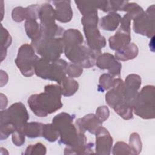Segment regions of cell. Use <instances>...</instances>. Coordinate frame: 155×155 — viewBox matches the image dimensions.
Returning <instances> with one entry per match:
<instances>
[{
	"mask_svg": "<svg viewBox=\"0 0 155 155\" xmlns=\"http://www.w3.org/2000/svg\"><path fill=\"white\" fill-rule=\"evenodd\" d=\"M39 59L33 46L24 44L19 47L15 62L23 76L30 77L35 73V64Z\"/></svg>",
	"mask_w": 155,
	"mask_h": 155,
	"instance_id": "obj_10",
	"label": "cell"
},
{
	"mask_svg": "<svg viewBox=\"0 0 155 155\" xmlns=\"http://www.w3.org/2000/svg\"><path fill=\"white\" fill-rule=\"evenodd\" d=\"M64 53L72 63L76 64L82 68H88L94 66L101 51L91 50L84 45L83 42H77L64 45Z\"/></svg>",
	"mask_w": 155,
	"mask_h": 155,
	"instance_id": "obj_4",
	"label": "cell"
},
{
	"mask_svg": "<svg viewBox=\"0 0 155 155\" xmlns=\"http://www.w3.org/2000/svg\"><path fill=\"white\" fill-rule=\"evenodd\" d=\"M38 19L40 21L41 35L53 38L63 35V28L55 22V10L50 4L44 3L39 7Z\"/></svg>",
	"mask_w": 155,
	"mask_h": 155,
	"instance_id": "obj_9",
	"label": "cell"
},
{
	"mask_svg": "<svg viewBox=\"0 0 155 155\" xmlns=\"http://www.w3.org/2000/svg\"><path fill=\"white\" fill-rule=\"evenodd\" d=\"M113 154H134L133 151L126 143L124 142H117L115 143L113 148Z\"/></svg>",
	"mask_w": 155,
	"mask_h": 155,
	"instance_id": "obj_28",
	"label": "cell"
},
{
	"mask_svg": "<svg viewBox=\"0 0 155 155\" xmlns=\"http://www.w3.org/2000/svg\"><path fill=\"white\" fill-rule=\"evenodd\" d=\"M107 104L114 110L124 102V82L120 78L114 79L111 89L105 94Z\"/></svg>",
	"mask_w": 155,
	"mask_h": 155,
	"instance_id": "obj_12",
	"label": "cell"
},
{
	"mask_svg": "<svg viewBox=\"0 0 155 155\" xmlns=\"http://www.w3.org/2000/svg\"><path fill=\"white\" fill-rule=\"evenodd\" d=\"M61 89L59 85L45 86L44 91L31 95L27 101L30 108L38 117H46L62 107Z\"/></svg>",
	"mask_w": 155,
	"mask_h": 155,
	"instance_id": "obj_2",
	"label": "cell"
},
{
	"mask_svg": "<svg viewBox=\"0 0 155 155\" xmlns=\"http://www.w3.org/2000/svg\"><path fill=\"white\" fill-rule=\"evenodd\" d=\"M95 63L100 69H107L109 73L113 77L120 76L122 64L113 54L109 53L101 54L97 58Z\"/></svg>",
	"mask_w": 155,
	"mask_h": 155,
	"instance_id": "obj_14",
	"label": "cell"
},
{
	"mask_svg": "<svg viewBox=\"0 0 155 155\" xmlns=\"http://www.w3.org/2000/svg\"><path fill=\"white\" fill-rule=\"evenodd\" d=\"M120 15L116 12H110L108 15L103 16L99 21L102 29L107 31H114L119 26L121 21Z\"/></svg>",
	"mask_w": 155,
	"mask_h": 155,
	"instance_id": "obj_20",
	"label": "cell"
},
{
	"mask_svg": "<svg viewBox=\"0 0 155 155\" xmlns=\"http://www.w3.org/2000/svg\"><path fill=\"white\" fill-rule=\"evenodd\" d=\"M74 125L79 132L84 133L88 131L90 133L95 134L97 130L102 127V122L95 114L90 113L77 119Z\"/></svg>",
	"mask_w": 155,
	"mask_h": 155,
	"instance_id": "obj_16",
	"label": "cell"
},
{
	"mask_svg": "<svg viewBox=\"0 0 155 155\" xmlns=\"http://www.w3.org/2000/svg\"><path fill=\"white\" fill-rule=\"evenodd\" d=\"M133 29L136 33L151 38L154 34V5L133 19Z\"/></svg>",
	"mask_w": 155,
	"mask_h": 155,
	"instance_id": "obj_11",
	"label": "cell"
},
{
	"mask_svg": "<svg viewBox=\"0 0 155 155\" xmlns=\"http://www.w3.org/2000/svg\"><path fill=\"white\" fill-rule=\"evenodd\" d=\"M43 125L41 123L36 122L27 123L23 128V131L25 136L30 138L42 136Z\"/></svg>",
	"mask_w": 155,
	"mask_h": 155,
	"instance_id": "obj_24",
	"label": "cell"
},
{
	"mask_svg": "<svg viewBox=\"0 0 155 155\" xmlns=\"http://www.w3.org/2000/svg\"><path fill=\"white\" fill-rule=\"evenodd\" d=\"M83 72V68L80 65L74 64L70 63L68 64L67 68V74L70 78H78Z\"/></svg>",
	"mask_w": 155,
	"mask_h": 155,
	"instance_id": "obj_33",
	"label": "cell"
},
{
	"mask_svg": "<svg viewBox=\"0 0 155 155\" xmlns=\"http://www.w3.org/2000/svg\"><path fill=\"white\" fill-rule=\"evenodd\" d=\"M114 79V77L110 73H105L102 74L99 78L98 90L99 91H104L110 89L113 86Z\"/></svg>",
	"mask_w": 155,
	"mask_h": 155,
	"instance_id": "obj_27",
	"label": "cell"
},
{
	"mask_svg": "<svg viewBox=\"0 0 155 155\" xmlns=\"http://www.w3.org/2000/svg\"><path fill=\"white\" fill-rule=\"evenodd\" d=\"M55 6L56 19L61 22H70L73 17V11L70 5V1H54Z\"/></svg>",
	"mask_w": 155,
	"mask_h": 155,
	"instance_id": "obj_17",
	"label": "cell"
},
{
	"mask_svg": "<svg viewBox=\"0 0 155 155\" xmlns=\"http://www.w3.org/2000/svg\"><path fill=\"white\" fill-rule=\"evenodd\" d=\"M1 61H2L6 57L7 48L11 45L12 37L2 24H1Z\"/></svg>",
	"mask_w": 155,
	"mask_h": 155,
	"instance_id": "obj_25",
	"label": "cell"
},
{
	"mask_svg": "<svg viewBox=\"0 0 155 155\" xmlns=\"http://www.w3.org/2000/svg\"><path fill=\"white\" fill-rule=\"evenodd\" d=\"M46 147L41 143H37L35 145H30L27 147L24 153L25 154H46Z\"/></svg>",
	"mask_w": 155,
	"mask_h": 155,
	"instance_id": "obj_32",
	"label": "cell"
},
{
	"mask_svg": "<svg viewBox=\"0 0 155 155\" xmlns=\"http://www.w3.org/2000/svg\"><path fill=\"white\" fill-rule=\"evenodd\" d=\"M25 134L23 130H15L12 136V140L13 144L17 147L22 146L25 143Z\"/></svg>",
	"mask_w": 155,
	"mask_h": 155,
	"instance_id": "obj_34",
	"label": "cell"
},
{
	"mask_svg": "<svg viewBox=\"0 0 155 155\" xmlns=\"http://www.w3.org/2000/svg\"><path fill=\"white\" fill-rule=\"evenodd\" d=\"M73 117L63 112L56 115L52 124L58 131L61 142L66 145L65 154H85L93 153V143L87 142L84 133L79 132L75 125L73 124Z\"/></svg>",
	"mask_w": 155,
	"mask_h": 155,
	"instance_id": "obj_1",
	"label": "cell"
},
{
	"mask_svg": "<svg viewBox=\"0 0 155 155\" xmlns=\"http://www.w3.org/2000/svg\"><path fill=\"white\" fill-rule=\"evenodd\" d=\"M31 45L41 58L50 61L59 59L64 48L62 38H51L43 35L31 41Z\"/></svg>",
	"mask_w": 155,
	"mask_h": 155,
	"instance_id": "obj_6",
	"label": "cell"
},
{
	"mask_svg": "<svg viewBox=\"0 0 155 155\" xmlns=\"http://www.w3.org/2000/svg\"><path fill=\"white\" fill-rule=\"evenodd\" d=\"M141 85V78L136 74L128 75L124 82V102L133 107Z\"/></svg>",
	"mask_w": 155,
	"mask_h": 155,
	"instance_id": "obj_13",
	"label": "cell"
},
{
	"mask_svg": "<svg viewBox=\"0 0 155 155\" xmlns=\"http://www.w3.org/2000/svg\"><path fill=\"white\" fill-rule=\"evenodd\" d=\"M114 110L124 119L129 120L133 118V107L129 106L125 103H124Z\"/></svg>",
	"mask_w": 155,
	"mask_h": 155,
	"instance_id": "obj_31",
	"label": "cell"
},
{
	"mask_svg": "<svg viewBox=\"0 0 155 155\" xmlns=\"http://www.w3.org/2000/svg\"><path fill=\"white\" fill-rule=\"evenodd\" d=\"M129 143V145L133 151L134 154H139L142 150V143L140 136L137 133H133L131 134Z\"/></svg>",
	"mask_w": 155,
	"mask_h": 155,
	"instance_id": "obj_29",
	"label": "cell"
},
{
	"mask_svg": "<svg viewBox=\"0 0 155 155\" xmlns=\"http://www.w3.org/2000/svg\"><path fill=\"white\" fill-rule=\"evenodd\" d=\"M67 65L68 63L61 59L50 61L41 58L35 64V73L42 79L56 81L59 84L66 77Z\"/></svg>",
	"mask_w": 155,
	"mask_h": 155,
	"instance_id": "obj_5",
	"label": "cell"
},
{
	"mask_svg": "<svg viewBox=\"0 0 155 155\" xmlns=\"http://www.w3.org/2000/svg\"><path fill=\"white\" fill-rule=\"evenodd\" d=\"M0 139H6L15 130H23L29 114L22 102H15L7 109L1 111Z\"/></svg>",
	"mask_w": 155,
	"mask_h": 155,
	"instance_id": "obj_3",
	"label": "cell"
},
{
	"mask_svg": "<svg viewBox=\"0 0 155 155\" xmlns=\"http://www.w3.org/2000/svg\"><path fill=\"white\" fill-rule=\"evenodd\" d=\"M98 21L97 12L84 15L81 19L88 47L91 50L101 51L106 45V40L97 28Z\"/></svg>",
	"mask_w": 155,
	"mask_h": 155,
	"instance_id": "obj_7",
	"label": "cell"
},
{
	"mask_svg": "<svg viewBox=\"0 0 155 155\" xmlns=\"http://www.w3.org/2000/svg\"><path fill=\"white\" fill-rule=\"evenodd\" d=\"M42 136L48 141L53 142L57 140L59 136V133L52 124H44Z\"/></svg>",
	"mask_w": 155,
	"mask_h": 155,
	"instance_id": "obj_26",
	"label": "cell"
},
{
	"mask_svg": "<svg viewBox=\"0 0 155 155\" xmlns=\"http://www.w3.org/2000/svg\"><path fill=\"white\" fill-rule=\"evenodd\" d=\"M75 3L81 14L84 16L92 12H97L98 8L104 11L106 1H76Z\"/></svg>",
	"mask_w": 155,
	"mask_h": 155,
	"instance_id": "obj_19",
	"label": "cell"
},
{
	"mask_svg": "<svg viewBox=\"0 0 155 155\" xmlns=\"http://www.w3.org/2000/svg\"><path fill=\"white\" fill-rule=\"evenodd\" d=\"M36 19H28L25 22V30L27 35L31 41L39 38L41 35V27Z\"/></svg>",
	"mask_w": 155,
	"mask_h": 155,
	"instance_id": "obj_22",
	"label": "cell"
},
{
	"mask_svg": "<svg viewBox=\"0 0 155 155\" xmlns=\"http://www.w3.org/2000/svg\"><path fill=\"white\" fill-rule=\"evenodd\" d=\"M4 94H3L2 93H1V110H2L3 109H5L7 105V99L5 97V99H4Z\"/></svg>",
	"mask_w": 155,
	"mask_h": 155,
	"instance_id": "obj_36",
	"label": "cell"
},
{
	"mask_svg": "<svg viewBox=\"0 0 155 155\" xmlns=\"http://www.w3.org/2000/svg\"><path fill=\"white\" fill-rule=\"evenodd\" d=\"M131 31H128L119 28L115 35L110 36L108 39L109 45L111 49L119 50L130 43Z\"/></svg>",
	"mask_w": 155,
	"mask_h": 155,
	"instance_id": "obj_18",
	"label": "cell"
},
{
	"mask_svg": "<svg viewBox=\"0 0 155 155\" xmlns=\"http://www.w3.org/2000/svg\"><path fill=\"white\" fill-rule=\"evenodd\" d=\"M139 50L137 45L134 43H129L121 49L116 51L115 58L117 60L127 61L134 59L138 54Z\"/></svg>",
	"mask_w": 155,
	"mask_h": 155,
	"instance_id": "obj_21",
	"label": "cell"
},
{
	"mask_svg": "<svg viewBox=\"0 0 155 155\" xmlns=\"http://www.w3.org/2000/svg\"><path fill=\"white\" fill-rule=\"evenodd\" d=\"M95 134L96 153L98 154H110L113 145V138L109 131L105 128L101 127Z\"/></svg>",
	"mask_w": 155,
	"mask_h": 155,
	"instance_id": "obj_15",
	"label": "cell"
},
{
	"mask_svg": "<svg viewBox=\"0 0 155 155\" xmlns=\"http://www.w3.org/2000/svg\"><path fill=\"white\" fill-rule=\"evenodd\" d=\"M12 18L13 21L21 22L24 19L27 20L28 18L27 8L22 7H16L12 10Z\"/></svg>",
	"mask_w": 155,
	"mask_h": 155,
	"instance_id": "obj_30",
	"label": "cell"
},
{
	"mask_svg": "<svg viewBox=\"0 0 155 155\" xmlns=\"http://www.w3.org/2000/svg\"><path fill=\"white\" fill-rule=\"evenodd\" d=\"M62 95L71 96L73 95L79 88V84L76 81L70 77H65L59 84Z\"/></svg>",
	"mask_w": 155,
	"mask_h": 155,
	"instance_id": "obj_23",
	"label": "cell"
},
{
	"mask_svg": "<svg viewBox=\"0 0 155 155\" xmlns=\"http://www.w3.org/2000/svg\"><path fill=\"white\" fill-rule=\"evenodd\" d=\"M154 92L153 85H146L142 88L133 105L135 114L144 119L154 118Z\"/></svg>",
	"mask_w": 155,
	"mask_h": 155,
	"instance_id": "obj_8",
	"label": "cell"
},
{
	"mask_svg": "<svg viewBox=\"0 0 155 155\" xmlns=\"http://www.w3.org/2000/svg\"><path fill=\"white\" fill-rule=\"evenodd\" d=\"M97 117L102 122L105 121L110 116V111L107 106L99 107L96 111V114Z\"/></svg>",
	"mask_w": 155,
	"mask_h": 155,
	"instance_id": "obj_35",
	"label": "cell"
}]
</instances>
